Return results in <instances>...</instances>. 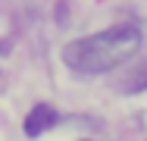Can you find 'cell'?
<instances>
[{
    "instance_id": "cell-1",
    "label": "cell",
    "mask_w": 147,
    "mask_h": 141,
    "mask_svg": "<svg viewBox=\"0 0 147 141\" xmlns=\"http://www.w3.org/2000/svg\"><path fill=\"white\" fill-rule=\"evenodd\" d=\"M141 47V31L138 25H113L103 28L97 35L75 38L63 47V63L78 72V75H97V72H110L122 63H128Z\"/></svg>"
},
{
    "instance_id": "cell-2",
    "label": "cell",
    "mask_w": 147,
    "mask_h": 141,
    "mask_svg": "<svg viewBox=\"0 0 147 141\" xmlns=\"http://www.w3.org/2000/svg\"><path fill=\"white\" fill-rule=\"evenodd\" d=\"M57 125V110L50 107V104H34L25 116V135L28 138H38V135H44L47 129H53Z\"/></svg>"
},
{
    "instance_id": "cell-3",
    "label": "cell",
    "mask_w": 147,
    "mask_h": 141,
    "mask_svg": "<svg viewBox=\"0 0 147 141\" xmlns=\"http://www.w3.org/2000/svg\"><path fill=\"white\" fill-rule=\"evenodd\" d=\"M144 88H147V63H141V66L131 69V72H125L122 82H119V91H125V94H138V91H144Z\"/></svg>"
}]
</instances>
